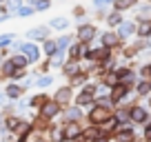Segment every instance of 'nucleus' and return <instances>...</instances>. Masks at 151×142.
I'll use <instances>...</instances> for the list:
<instances>
[{
  "label": "nucleus",
  "mask_w": 151,
  "mask_h": 142,
  "mask_svg": "<svg viewBox=\"0 0 151 142\" xmlns=\"http://www.w3.org/2000/svg\"><path fill=\"white\" fill-rule=\"evenodd\" d=\"M149 76H151V65H149Z\"/></svg>",
  "instance_id": "obj_43"
},
{
  "label": "nucleus",
  "mask_w": 151,
  "mask_h": 142,
  "mask_svg": "<svg viewBox=\"0 0 151 142\" xmlns=\"http://www.w3.org/2000/svg\"><path fill=\"white\" fill-rule=\"evenodd\" d=\"M89 120L93 124H102L104 120H109V109H104V107H100V104H98V107L89 113Z\"/></svg>",
  "instance_id": "obj_2"
},
{
  "label": "nucleus",
  "mask_w": 151,
  "mask_h": 142,
  "mask_svg": "<svg viewBox=\"0 0 151 142\" xmlns=\"http://www.w3.org/2000/svg\"><path fill=\"white\" fill-rule=\"evenodd\" d=\"M58 49H65V47H69V44H71V36H62V38L60 40H58Z\"/></svg>",
  "instance_id": "obj_32"
},
{
  "label": "nucleus",
  "mask_w": 151,
  "mask_h": 142,
  "mask_svg": "<svg viewBox=\"0 0 151 142\" xmlns=\"http://www.w3.org/2000/svg\"><path fill=\"white\" fill-rule=\"evenodd\" d=\"M14 38H16L14 33H2V36H0V47H7V44H9Z\"/></svg>",
  "instance_id": "obj_31"
},
{
  "label": "nucleus",
  "mask_w": 151,
  "mask_h": 142,
  "mask_svg": "<svg viewBox=\"0 0 151 142\" xmlns=\"http://www.w3.org/2000/svg\"><path fill=\"white\" fill-rule=\"evenodd\" d=\"M31 131V124L29 122H20L18 127H16V133H18V142H24L27 140V133Z\"/></svg>",
  "instance_id": "obj_15"
},
{
  "label": "nucleus",
  "mask_w": 151,
  "mask_h": 142,
  "mask_svg": "<svg viewBox=\"0 0 151 142\" xmlns=\"http://www.w3.org/2000/svg\"><path fill=\"white\" fill-rule=\"evenodd\" d=\"M51 80H53L51 76H42L40 80H38V87H49V85H51Z\"/></svg>",
  "instance_id": "obj_36"
},
{
  "label": "nucleus",
  "mask_w": 151,
  "mask_h": 142,
  "mask_svg": "<svg viewBox=\"0 0 151 142\" xmlns=\"http://www.w3.org/2000/svg\"><path fill=\"white\" fill-rule=\"evenodd\" d=\"M51 27L53 29H67V27H69V20H67V18H53Z\"/></svg>",
  "instance_id": "obj_25"
},
{
  "label": "nucleus",
  "mask_w": 151,
  "mask_h": 142,
  "mask_svg": "<svg viewBox=\"0 0 151 142\" xmlns=\"http://www.w3.org/2000/svg\"><path fill=\"white\" fill-rule=\"evenodd\" d=\"M129 118H131L133 122H145L147 120V111L142 109V107H133V109L129 111Z\"/></svg>",
  "instance_id": "obj_13"
},
{
  "label": "nucleus",
  "mask_w": 151,
  "mask_h": 142,
  "mask_svg": "<svg viewBox=\"0 0 151 142\" xmlns=\"http://www.w3.org/2000/svg\"><path fill=\"white\" fill-rule=\"evenodd\" d=\"M58 51V44L56 42H53V40H45V53H47V56H53V53H56Z\"/></svg>",
  "instance_id": "obj_24"
},
{
  "label": "nucleus",
  "mask_w": 151,
  "mask_h": 142,
  "mask_svg": "<svg viewBox=\"0 0 151 142\" xmlns=\"http://www.w3.org/2000/svg\"><path fill=\"white\" fill-rule=\"evenodd\" d=\"M120 22H122V16H120V11H113V14L107 16V24H109V27H118Z\"/></svg>",
  "instance_id": "obj_20"
},
{
  "label": "nucleus",
  "mask_w": 151,
  "mask_h": 142,
  "mask_svg": "<svg viewBox=\"0 0 151 142\" xmlns=\"http://www.w3.org/2000/svg\"><path fill=\"white\" fill-rule=\"evenodd\" d=\"M33 11H36V9H33V5H31V7L24 5V7H20V9H18V14H20V16H31Z\"/></svg>",
  "instance_id": "obj_33"
},
{
  "label": "nucleus",
  "mask_w": 151,
  "mask_h": 142,
  "mask_svg": "<svg viewBox=\"0 0 151 142\" xmlns=\"http://www.w3.org/2000/svg\"><path fill=\"white\" fill-rule=\"evenodd\" d=\"M131 140H133L131 129H129V127H122V129H120V133H118V142H131Z\"/></svg>",
  "instance_id": "obj_19"
},
{
  "label": "nucleus",
  "mask_w": 151,
  "mask_h": 142,
  "mask_svg": "<svg viewBox=\"0 0 151 142\" xmlns=\"http://www.w3.org/2000/svg\"><path fill=\"white\" fill-rule=\"evenodd\" d=\"M80 115H82V111H80V109H76V107H73V109H67V111H65V118L69 120V122L80 120Z\"/></svg>",
  "instance_id": "obj_21"
},
{
  "label": "nucleus",
  "mask_w": 151,
  "mask_h": 142,
  "mask_svg": "<svg viewBox=\"0 0 151 142\" xmlns=\"http://www.w3.org/2000/svg\"><path fill=\"white\" fill-rule=\"evenodd\" d=\"M129 118V111H118V113H116V120H118V122H120V120H127Z\"/></svg>",
  "instance_id": "obj_39"
},
{
  "label": "nucleus",
  "mask_w": 151,
  "mask_h": 142,
  "mask_svg": "<svg viewBox=\"0 0 151 142\" xmlns=\"http://www.w3.org/2000/svg\"><path fill=\"white\" fill-rule=\"evenodd\" d=\"M136 31L140 38H147V36H151V18L149 20H140V22L136 24Z\"/></svg>",
  "instance_id": "obj_10"
},
{
  "label": "nucleus",
  "mask_w": 151,
  "mask_h": 142,
  "mask_svg": "<svg viewBox=\"0 0 151 142\" xmlns=\"http://www.w3.org/2000/svg\"><path fill=\"white\" fill-rule=\"evenodd\" d=\"M149 91H151V85H147V82H142V85L138 87V93H140V95H147Z\"/></svg>",
  "instance_id": "obj_37"
},
{
  "label": "nucleus",
  "mask_w": 151,
  "mask_h": 142,
  "mask_svg": "<svg viewBox=\"0 0 151 142\" xmlns=\"http://www.w3.org/2000/svg\"><path fill=\"white\" fill-rule=\"evenodd\" d=\"M36 142H45V140H36Z\"/></svg>",
  "instance_id": "obj_44"
},
{
  "label": "nucleus",
  "mask_w": 151,
  "mask_h": 142,
  "mask_svg": "<svg viewBox=\"0 0 151 142\" xmlns=\"http://www.w3.org/2000/svg\"><path fill=\"white\" fill-rule=\"evenodd\" d=\"M87 58H89V60H107V58H109V49L102 44V47L89 51V53H87Z\"/></svg>",
  "instance_id": "obj_9"
},
{
  "label": "nucleus",
  "mask_w": 151,
  "mask_h": 142,
  "mask_svg": "<svg viewBox=\"0 0 151 142\" xmlns=\"http://www.w3.org/2000/svg\"><path fill=\"white\" fill-rule=\"evenodd\" d=\"M27 38H31V40H47L49 38V29L47 27H33V29H29L27 31Z\"/></svg>",
  "instance_id": "obj_5"
},
{
  "label": "nucleus",
  "mask_w": 151,
  "mask_h": 142,
  "mask_svg": "<svg viewBox=\"0 0 151 142\" xmlns=\"http://www.w3.org/2000/svg\"><path fill=\"white\" fill-rule=\"evenodd\" d=\"M118 42H120L118 33H111V31H109V33H104V36H102V44H104V47H107V49L116 47V44H118Z\"/></svg>",
  "instance_id": "obj_14"
},
{
  "label": "nucleus",
  "mask_w": 151,
  "mask_h": 142,
  "mask_svg": "<svg viewBox=\"0 0 151 142\" xmlns=\"http://www.w3.org/2000/svg\"><path fill=\"white\" fill-rule=\"evenodd\" d=\"M124 95H127V87H124V85H116V87H113V93H111V100H113V102L122 100Z\"/></svg>",
  "instance_id": "obj_16"
},
{
  "label": "nucleus",
  "mask_w": 151,
  "mask_h": 142,
  "mask_svg": "<svg viewBox=\"0 0 151 142\" xmlns=\"http://www.w3.org/2000/svg\"><path fill=\"white\" fill-rule=\"evenodd\" d=\"M47 95H45V93H40V95H36V98H31V107H40V109H42V104L45 102H47Z\"/></svg>",
  "instance_id": "obj_27"
},
{
  "label": "nucleus",
  "mask_w": 151,
  "mask_h": 142,
  "mask_svg": "<svg viewBox=\"0 0 151 142\" xmlns=\"http://www.w3.org/2000/svg\"><path fill=\"white\" fill-rule=\"evenodd\" d=\"M93 142H107V140H104V138H96Z\"/></svg>",
  "instance_id": "obj_42"
},
{
  "label": "nucleus",
  "mask_w": 151,
  "mask_h": 142,
  "mask_svg": "<svg viewBox=\"0 0 151 142\" xmlns=\"http://www.w3.org/2000/svg\"><path fill=\"white\" fill-rule=\"evenodd\" d=\"M47 7H49V0H36V5H33V9L42 11V9H47Z\"/></svg>",
  "instance_id": "obj_34"
},
{
  "label": "nucleus",
  "mask_w": 151,
  "mask_h": 142,
  "mask_svg": "<svg viewBox=\"0 0 151 142\" xmlns=\"http://www.w3.org/2000/svg\"><path fill=\"white\" fill-rule=\"evenodd\" d=\"M47 120H49V118H45V115H42V118L36 122V129H38V131H45V129H47Z\"/></svg>",
  "instance_id": "obj_35"
},
{
  "label": "nucleus",
  "mask_w": 151,
  "mask_h": 142,
  "mask_svg": "<svg viewBox=\"0 0 151 142\" xmlns=\"http://www.w3.org/2000/svg\"><path fill=\"white\" fill-rule=\"evenodd\" d=\"M62 71H65V76H76V73H80V67H78V62H69L62 67Z\"/></svg>",
  "instance_id": "obj_22"
},
{
  "label": "nucleus",
  "mask_w": 151,
  "mask_h": 142,
  "mask_svg": "<svg viewBox=\"0 0 151 142\" xmlns=\"http://www.w3.org/2000/svg\"><path fill=\"white\" fill-rule=\"evenodd\" d=\"M58 111H60V104H58L56 100H51V102L47 100V102L42 104V111H40V115H45V118L51 120V118H56V115H58Z\"/></svg>",
  "instance_id": "obj_3"
},
{
  "label": "nucleus",
  "mask_w": 151,
  "mask_h": 142,
  "mask_svg": "<svg viewBox=\"0 0 151 142\" xmlns=\"http://www.w3.org/2000/svg\"><path fill=\"white\" fill-rule=\"evenodd\" d=\"M136 2L138 0H113V7H116V11H124V9H131Z\"/></svg>",
  "instance_id": "obj_17"
},
{
  "label": "nucleus",
  "mask_w": 151,
  "mask_h": 142,
  "mask_svg": "<svg viewBox=\"0 0 151 142\" xmlns=\"http://www.w3.org/2000/svg\"><path fill=\"white\" fill-rule=\"evenodd\" d=\"M20 49H22V53L27 56V60H29V62H38V58H40V49H38L36 44L29 42V44H22Z\"/></svg>",
  "instance_id": "obj_7"
},
{
  "label": "nucleus",
  "mask_w": 151,
  "mask_h": 142,
  "mask_svg": "<svg viewBox=\"0 0 151 142\" xmlns=\"http://www.w3.org/2000/svg\"><path fill=\"white\" fill-rule=\"evenodd\" d=\"M14 71H16V67H14V62H5V65H2V76H9L11 78V73H14Z\"/></svg>",
  "instance_id": "obj_30"
},
{
  "label": "nucleus",
  "mask_w": 151,
  "mask_h": 142,
  "mask_svg": "<svg viewBox=\"0 0 151 142\" xmlns=\"http://www.w3.org/2000/svg\"><path fill=\"white\" fill-rule=\"evenodd\" d=\"M7 100H9V95H7V93H0V104H5Z\"/></svg>",
  "instance_id": "obj_40"
},
{
  "label": "nucleus",
  "mask_w": 151,
  "mask_h": 142,
  "mask_svg": "<svg viewBox=\"0 0 151 142\" xmlns=\"http://www.w3.org/2000/svg\"><path fill=\"white\" fill-rule=\"evenodd\" d=\"M96 27L93 24H80V29H78V40L80 42H91V40L96 38Z\"/></svg>",
  "instance_id": "obj_1"
},
{
  "label": "nucleus",
  "mask_w": 151,
  "mask_h": 142,
  "mask_svg": "<svg viewBox=\"0 0 151 142\" xmlns=\"http://www.w3.org/2000/svg\"><path fill=\"white\" fill-rule=\"evenodd\" d=\"M11 62H14V67H16V69H24V67H27V56H11Z\"/></svg>",
  "instance_id": "obj_23"
},
{
  "label": "nucleus",
  "mask_w": 151,
  "mask_h": 142,
  "mask_svg": "<svg viewBox=\"0 0 151 142\" xmlns=\"http://www.w3.org/2000/svg\"><path fill=\"white\" fill-rule=\"evenodd\" d=\"M80 133H82V127L78 122H69V124L62 127V136H65L67 140H73V138H78Z\"/></svg>",
  "instance_id": "obj_4"
},
{
  "label": "nucleus",
  "mask_w": 151,
  "mask_h": 142,
  "mask_svg": "<svg viewBox=\"0 0 151 142\" xmlns=\"http://www.w3.org/2000/svg\"><path fill=\"white\" fill-rule=\"evenodd\" d=\"M2 2H5V0H0V5H2Z\"/></svg>",
  "instance_id": "obj_45"
},
{
  "label": "nucleus",
  "mask_w": 151,
  "mask_h": 142,
  "mask_svg": "<svg viewBox=\"0 0 151 142\" xmlns=\"http://www.w3.org/2000/svg\"><path fill=\"white\" fill-rule=\"evenodd\" d=\"M62 56H65V53H62V49H58V51L53 53V58H51V62H49V65H53V67H60V65H62Z\"/></svg>",
  "instance_id": "obj_29"
},
{
  "label": "nucleus",
  "mask_w": 151,
  "mask_h": 142,
  "mask_svg": "<svg viewBox=\"0 0 151 142\" xmlns=\"http://www.w3.org/2000/svg\"><path fill=\"white\" fill-rule=\"evenodd\" d=\"M69 53H71V58H73V60H78V58H82V56H87V53H89V47H87V42L73 44V47L69 49Z\"/></svg>",
  "instance_id": "obj_8"
},
{
  "label": "nucleus",
  "mask_w": 151,
  "mask_h": 142,
  "mask_svg": "<svg viewBox=\"0 0 151 142\" xmlns=\"http://www.w3.org/2000/svg\"><path fill=\"white\" fill-rule=\"evenodd\" d=\"M20 124V120H16V118H11V120H7V129L9 131H16V127Z\"/></svg>",
  "instance_id": "obj_38"
},
{
  "label": "nucleus",
  "mask_w": 151,
  "mask_h": 142,
  "mask_svg": "<svg viewBox=\"0 0 151 142\" xmlns=\"http://www.w3.org/2000/svg\"><path fill=\"white\" fill-rule=\"evenodd\" d=\"M145 136H147V138H149V140H151V124H149V127L145 129Z\"/></svg>",
  "instance_id": "obj_41"
},
{
  "label": "nucleus",
  "mask_w": 151,
  "mask_h": 142,
  "mask_svg": "<svg viewBox=\"0 0 151 142\" xmlns=\"http://www.w3.org/2000/svg\"><path fill=\"white\" fill-rule=\"evenodd\" d=\"M133 33H136V24L133 22H120L118 24V38L120 40H124V38H129V36H133Z\"/></svg>",
  "instance_id": "obj_6"
},
{
  "label": "nucleus",
  "mask_w": 151,
  "mask_h": 142,
  "mask_svg": "<svg viewBox=\"0 0 151 142\" xmlns=\"http://www.w3.org/2000/svg\"><path fill=\"white\" fill-rule=\"evenodd\" d=\"M5 93L9 95V100H16V98H20V95H22V89H20L18 85H9Z\"/></svg>",
  "instance_id": "obj_18"
},
{
  "label": "nucleus",
  "mask_w": 151,
  "mask_h": 142,
  "mask_svg": "<svg viewBox=\"0 0 151 142\" xmlns=\"http://www.w3.org/2000/svg\"><path fill=\"white\" fill-rule=\"evenodd\" d=\"M91 100H93V87L87 85L85 89H82V93L78 95V104H89Z\"/></svg>",
  "instance_id": "obj_11"
},
{
  "label": "nucleus",
  "mask_w": 151,
  "mask_h": 142,
  "mask_svg": "<svg viewBox=\"0 0 151 142\" xmlns=\"http://www.w3.org/2000/svg\"><path fill=\"white\" fill-rule=\"evenodd\" d=\"M109 5H113V0H93V7H96L98 11H104Z\"/></svg>",
  "instance_id": "obj_28"
},
{
  "label": "nucleus",
  "mask_w": 151,
  "mask_h": 142,
  "mask_svg": "<svg viewBox=\"0 0 151 142\" xmlns=\"http://www.w3.org/2000/svg\"><path fill=\"white\" fill-rule=\"evenodd\" d=\"M104 82H107L109 87H116V85L120 82V78H118V73L113 71V73H107V76H104Z\"/></svg>",
  "instance_id": "obj_26"
},
{
  "label": "nucleus",
  "mask_w": 151,
  "mask_h": 142,
  "mask_svg": "<svg viewBox=\"0 0 151 142\" xmlns=\"http://www.w3.org/2000/svg\"><path fill=\"white\" fill-rule=\"evenodd\" d=\"M69 100H71V89H69V87L58 89V93H56V102L58 104H69Z\"/></svg>",
  "instance_id": "obj_12"
}]
</instances>
